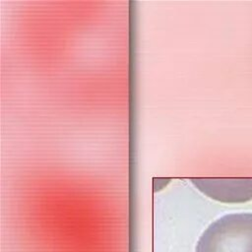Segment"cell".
<instances>
[{
  "instance_id": "obj_1",
  "label": "cell",
  "mask_w": 252,
  "mask_h": 252,
  "mask_svg": "<svg viewBox=\"0 0 252 252\" xmlns=\"http://www.w3.org/2000/svg\"><path fill=\"white\" fill-rule=\"evenodd\" d=\"M195 252H252V213H235L212 222Z\"/></svg>"
},
{
  "instance_id": "obj_2",
  "label": "cell",
  "mask_w": 252,
  "mask_h": 252,
  "mask_svg": "<svg viewBox=\"0 0 252 252\" xmlns=\"http://www.w3.org/2000/svg\"><path fill=\"white\" fill-rule=\"evenodd\" d=\"M194 184L206 196L226 204L252 201V178L195 179Z\"/></svg>"
}]
</instances>
